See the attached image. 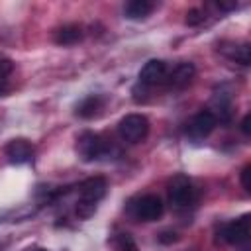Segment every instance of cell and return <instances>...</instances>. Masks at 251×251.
Wrapping results in <instances>:
<instances>
[{
    "label": "cell",
    "instance_id": "obj_20",
    "mask_svg": "<svg viewBox=\"0 0 251 251\" xmlns=\"http://www.w3.org/2000/svg\"><path fill=\"white\" fill-rule=\"evenodd\" d=\"M178 237H176V233L175 231H163L161 235H159V241L161 243H173V241H176Z\"/></svg>",
    "mask_w": 251,
    "mask_h": 251
},
{
    "label": "cell",
    "instance_id": "obj_3",
    "mask_svg": "<svg viewBox=\"0 0 251 251\" xmlns=\"http://www.w3.org/2000/svg\"><path fill=\"white\" fill-rule=\"evenodd\" d=\"M118 133L126 143H139L149 133V120L143 114H127L120 120Z\"/></svg>",
    "mask_w": 251,
    "mask_h": 251
},
{
    "label": "cell",
    "instance_id": "obj_7",
    "mask_svg": "<svg viewBox=\"0 0 251 251\" xmlns=\"http://www.w3.org/2000/svg\"><path fill=\"white\" fill-rule=\"evenodd\" d=\"M216 126H218V122H216L214 114L210 110H200L198 114H194L188 120V124H186V135L192 141H200V139L208 137L214 131Z\"/></svg>",
    "mask_w": 251,
    "mask_h": 251
},
{
    "label": "cell",
    "instance_id": "obj_13",
    "mask_svg": "<svg viewBox=\"0 0 251 251\" xmlns=\"http://www.w3.org/2000/svg\"><path fill=\"white\" fill-rule=\"evenodd\" d=\"M212 106H214V110H210V112L214 114L216 122L220 120V122L227 124L231 120V98L227 92H216L212 98Z\"/></svg>",
    "mask_w": 251,
    "mask_h": 251
},
{
    "label": "cell",
    "instance_id": "obj_12",
    "mask_svg": "<svg viewBox=\"0 0 251 251\" xmlns=\"http://www.w3.org/2000/svg\"><path fill=\"white\" fill-rule=\"evenodd\" d=\"M82 37H84V29L78 24H67L55 31V43L63 45V47L75 45V43L82 41Z\"/></svg>",
    "mask_w": 251,
    "mask_h": 251
},
{
    "label": "cell",
    "instance_id": "obj_19",
    "mask_svg": "<svg viewBox=\"0 0 251 251\" xmlns=\"http://www.w3.org/2000/svg\"><path fill=\"white\" fill-rule=\"evenodd\" d=\"M249 175H251V165H245L243 171H241V184L245 188V192L251 190V182H249Z\"/></svg>",
    "mask_w": 251,
    "mask_h": 251
},
{
    "label": "cell",
    "instance_id": "obj_4",
    "mask_svg": "<svg viewBox=\"0 0 251 251\" xmlns=\"http://www.w3.org/2000/svg\"><path fill=\"white\" fill-rule=\"evenodd\" d=\"M220 235L226 243L229 245H249V235H251V216L249 214H243L241 218L237 220H231V222H226L222 224L220 227Z\"/></svg>",
    "mask_w": 251,
    "mask_h": 251
},
{
    "label": "cell",
    "instance_id": "obj_8",
    "mask_svg": "<svg viewBox=\"0 0 251 251\" xmlns=\"http://www.w3.org/2000/svg\"><path fill=\"white\" fill-rule=\"evenodd\" d=\"M4 153H6V157H8L10 163H14V165H24V163H29V161L33 159L35 149H33V145H31L27 139L16 137V139H12V141L4 147Z\"/></svg>",
    "mask_w": 251,
    "mask_h": 251
},
{
    "label": "cell",
    "instance_id": "obj_21",
    "mask_svg": "<svg viewBox=\"0 0 251 251\" xmlns=\"http://www.w3.org/2000/svg\"><path fill=\"white\" fill-rule=\"evenodd\" d=\"M216 6H218L222 12H231V10L237 8V2H235V0H231V2H222V0H220Z\"/></svg>",
    "mask_w": 251,
    "mask_h": 251
},
{
    "label": "cell",
    "instance_id": "obj_15",
    "mask_svg": "<svg viewBox=\"0 0 251 251\" xmlns=\"http://www.w3.org/2000/svg\"><path fill=\"white\" fill-rule=\"evenodd\" d=\"M100 110H102V98H100L98 94H90V96H86V98L76 106V116L88 120V118L98 116Z\"/></svg>",
    "mask_w": 251,
    "mask_h": 251
},
{
    "label": "cell",
    "instance_id": "obj_9",
    "mask_svg": "<svg viewBox=\"0 0 251 251\" xmlns=\"http://www.w3.org/2000/svg\"><path fill=\"white\" fill-rule=\"evenodd\" d=\"M165 76H167V65L161 59L147 61L139 71V82L145 86H155V84L163 82Z\"/></svg>",
    "mask_w": 251,
    "mask_h": 251
},
{
    "label": "cell",
    "instance_id": "obj_11",
    "mask_svg": "<svg viewBox=\"0 0 251 251\" xmlns=\"http://www.w3.org/2000/svg\"><path fill=\"white\" fill-rule=\"evenodd\" d=\"M194 75H196V69L192 63H178L171 73H167L165 80L171 88H184L186 84H190Z\"/></svg>",
    "mask_w": 251,
    "mask_h": 251
},
{
    "label": "cell",
    "instance_id": "obj_16",
    "mask_svg": "<svg viewBox=\"0 0 251 251\" xmlns=\"http://www.w3.org/2000/svg\"><path fill=\"white\" fill-rule=\"evenodd\" d=\"M204 12L202 10H198V8H190L188 12H186V18H184V24L186 25H198V24H202L204 22Z\"/></svg>",
    "mask_w": 251,
    "mask_h": 251
},
{
    "label": "cell",
    "instance_id": "obj_24",
    "mask_svg": "<svg viewBox=\"0 0 251 251\" xmlns=\"http://www.w3.org/2000/svg\"><path fill=\"white\" fill-rule=\"evenodd\" d=\"M27 251H47V249H43V247H35V249H27Z\"/></svg>",
    "mask_w": 251,
    "mask_h": 251
},
{
    "label": "cell",
    "instance_id": "obj_5",
    "mask_svg": "<svg viewBox=\"0 0 251 251\" xmlns=\"http://www.w3.org/2000/svg\"><path fill=\"white\" fill-rule=\"evenodd\" d=\"M129 210H131V216L139 222H155L163 216L165 206L157 194H145V196H139Z\"/></svg>",
    "mask_w": 251,
    "mask_h": 251
},
{
    "label": "cell",
    "instance_id": "obj_14",
    "mask_svg": "<svg viewBox=\"0 0 251 251\" xmlns=\"http://www.w3.org/2000/svg\"><path fill=\"white\" fill-rule=\"evenodd\" d=\"M155 10V4L149 0H131L126 4L124 14L127 20H145Z\"/></svg>",
    "mask_w": 251,
    "mask_h": 251
},
{
    "label": "cell",
    "instance_id": "obj_17",
    "mask_svg": "<svg viewBox=\"0 0 251 251\" xmlns=\"http://www.w3.org/2000/svg\"><path fill=\"white\" fill-rule=\"evenodd\" d=\"M116 251H139V249L127 233H122V237L116 241Z\"/></svg>",
    "mask_w": 251,
    "mask_h": 251
},
{
    "label": "cell",
    "instance_id": "obj_6",
    "mask_svg": "<svg viewBox=\"0 0 251 251\" xmlns=\"http://www.w3.org/2000/svg\"><path fill=\"white\" fill-rule=\"evenodd\" d=\"M169 200L176 208H188L194 202V186L186 175H175L169 180Z\"/></svg>",
    "mask_w": 251,
    "mask_h": 251
},
{
    "label": "cell",
    "instance_id": "obj_2",
    "mask_svg": "<svg viewBox=\"0 0 251 251\" xmlns=\"http://www.w3.org/2000/svg\"><path fill=\"white\" fill-rule=\"evenodd\" d=\"M110 151V145L108 141L94 133V131H82L78 137H76V153L82 161H96L100 157H106Z\"/></svg>",
    "mask_w": 251,
    "mask_h": 251
},
{
    "label": "cell",
    "instance_id": "obj_18",
    "mask_svg": "<svg viewBox=\"0 0 251 251\" xmlns=\"http://www.w3.org/2000/svg\"><path fill=\"white\" fill-rule=\"evenodd\" d=\"M12 71H14V63L10 59H0V78L6 80L12 75Z\"/></svg>",
    "mask_w": 251,
    "mask_h": 251
},
{
    "label": "cell",
    "instance_id": "obj_10",
    "mask_svg": "<svg viewBox=\"0 0 251 251\" xmlns=\"http://www.w3.org/2000/svg\"><path fill=\"white\" fill-rule=\"evenodd\" d=\"M220 53L226 55L229 61H235L239 65H249L251 63V49L247 43H235V41H222L218 45Z\"/></svg>",
    "mask_w": 251,
    "mask_h": 251
},
{
    "label": "cell",
    "instance_id": "obj_1",
    "mask_svg": "<svg viewBox=\"0 0 251 251\" xmlns=\"http://www.w3.org/2000/svg\"><path fill=\"white\" fill-rule=\"evenodd\" d=\"M108 182L102 176H90L78 186V202H76V216L88 220L96 212V204L106 196Z\"/></svg>",
    "mask_w": 251,
    "mask_h": 251
},
{
    "label": "cell",
    "instance_id": "obj_23",
    "mask_svg": "<svg viewBox=\"0 0 251 251\" xmlns=\"http://www.w3.org/2000/svg\"><path fill=\"white\" fill-rule=\"evenodd\" d=\"M8 92H10V84H8V80L0 78V98H2V96H8Z\"/></svg>",
    "mask_w": 251,
    "mask_h": 251
},
{
    "label": "cell",
    "instance_id": "obj_22",
    "mask_svg": "<svg viewBox=\"0 0 251 251\" xmlns=\"http://www.w3.org/2000/svg\"><path fill=\"white\" fill-rule=\"evenodd\" d=\"M249 124H251V114H245V118L241 120V131H243L245 135L251 133V126H249Z\"/></svg>",
    "mask_w": 251,
    "mask_h": 251
}]
</instances>
